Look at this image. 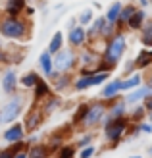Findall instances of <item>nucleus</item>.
I'll return each mask as SVG.
<instances>
[{
    "label": "nucleus",
    "mask_w": 152,
    "mask_h": 158,
    "mask_svg": "<svg viewBox=\"0 0 152 158\" xmlns=\"http://www.w3.org/2000/svg\"><path fill=\"white\" fill-rule=\"evenodd\" d=\"M35 104H39V108H41V112H43L44 116H50L54 110H58V108L62 106V98H60L58 93L52 91L48 97H44L41 102H35Z\"/></svg>",
    "instance_id": "obj_11"
},
{
    "label": "nucleus",
    "mask_w": 152,
    "mask_h": 158,
    "mask_svg": "<svg viewBox=\"0 0 152 158\" xmlns=\"http://www.w3.org/2000/svg\"><path fill=\"white\" fill-rule=\"evenodd\" d=\"M150 62H152V50H150V52L145 50V52H141L139 56H137V60H135V66H137V68H146Z\"/></svg>",
    "instance_id": "obj_28"
},
{
    "label": "nucleus",
    "mask_w": 152,
    "mask_h": 158,
    "mask_svg": "<svg viewBox=\"0 0 152 158\" xmlns=\"http://www.w3.org/2000/svg\"><path fill=\"white\" fill-rule=\"evenodd\" d=\"M145 108H146V110H150V112H152V94H150V97H146V98H145Z\"/></svg>",
    "instance_id": "obj_38"
},
{
    "label": "nucleus",
    "mask_w": 152,
    "mask_h": 158,
    "mask_svg": "<svg viewBox=\"0 0 152 158\" xmlns=\"http://www.w3.org/2000/svg\"><path fill=\"white\" fill-rule=\"evenodd\" d=\"M33 27L25 15H2L0 18V37L10 39V41L25 43L29 41Z\"/></svg>",
    "instance_id": "obj_1"
},
{
    "label": "nucleus",
    "mask_w": 152,
    "mask_h": 158,
    "mask_svg": "<svg viewBox=\"0 0 152 158\" xmlns=\"http://www.w3.org/2000/svg\"><path fill=\"white\" fill-rule=\"evenodd\" d=\"M39 141H41V137H39V135H33V133H31V135L27 137L25 135V143L31 147V145H35V143H39Z\"/></svg>",
    "instance_id": "obj_35"
},
{
    "label": "nucleus",
    "mask_w": 152,
    "mask_h": 158,
    "mask_svg": "<svg viewBox=\"0 0 152 158\" xmlns=\"http://www.w3.org/2000/svg\"><path fill=\"white\" fill-rule=\"evenodd\" d=\"M87 108H89V104H87V102L79 104V108L73 112V118H71V125H81V123H83V118H85V114H87Z\"/></svg>",
    "instance_id": "obj_26"
},
{
    "label": "nucleus",
    "mask_w": 152,
    "mask_h": 158,
    "mask_svg": "<svg viewBox=\"0 0 152 158\" xmlns=\"http://www.w3.org/2000/svg\"><path fill=\"white\" fill-rule=\"evenodd\" d=\"M75 25H77V21H75V19H69V21H68V29H71V27H75Z\"/></svg>",
    "instance_id": "obj_41"
},
{
    "label": "nucleus",
    "mask_w": 152,
    "mask_h": 158,
    "mask_svg": "<svg viewBox=\"0 0 152 158\" xmlns=\"http://www.w3.org/2000/svg\"><path fill=\"white\" fill-rule=\"evenodd\" d=\"M145 18H146V12L145 10H135V14L127 19V27H129V29H141Z\"/></svg>",
    "instance_id": "obj_23"
},
{
    "label": "nucleus",
    "mask_w": 152,
    "mask_h": 158,
    "mask_svg": "<svg viewBox=\"0 0 152 158\" xmlns=\"http://www.w3.org/2000/svg\"><path fill=\"white\" fill-rule=\"evenodd\" d=\"M52 93V85L48 83V79H39V83L33 87V100L41 102L44 97H48Z\"/></svg>",
    "instance_id": "obj_15"
},
{
    "label": "nucleus",
    "mask_w": 152,
    "mask_h": 158,
    "mask_svg": "<svg viewBox=\"0 0 152 158\" xmlns=\"http://www.w3.org/2000/svg\"><path fill=\"white\" fill-rule=\"evenodd\" d=\"M139 131H142V133H152V125L150 123H141Z\"/></svg>",
    "instance_id": "obj_37"
},
{
    "label": "nucleus",
    "mask_w": 152,
    "mask_h": 158,
    "mask_svg": "<svg viewBox=\"0 0 152 158\" xmlns=\"http://www.w3.org/2000/svg\"><path fill=\"white\" fill-rule=\"evenodd\" d=\"M139 85H141V75L139 73H135L127 79H121V91H133V89H137Z\"/></svg>",
    "instance_id": "obj_25"
},
{
    "label": "nucleus",
    "mask_w": 152,
    "mask_h": 158,
    "mask_svg": "<svg viewBox=\"0 0 152 158\" xmlns=\"http://www.w3.org/2000/svg\"><path fill=\"white\" fill-rule=\"evenodd\" d=\"M94 145H87V147H83L81 148V152H79V158H91L92 154H94Z\"/></svg>",
    "instance_id": "obj_32"
},
{
    "label": "nucleus",
    "mask_w": 152,
    "mask_h": 158,
    "mask_svg": "<svg viewBox=\"0 0 152 158\" xmlns=\"http://www.w3.org/2000/svg\"><path fill=\"white\" fill-rule=\"evenodd\" d=\"M119 91H121V79H114V81H110V83H106L102 87L100 97L102 98H114Z\"/></svg>",
    "instance_id": "obj_20"
},
{
    "label": "nucleus",
    "mask_w": 152,
    "mask_h": 158,
    "mask_svg": "<svg viewBox=\"0 0 152 158\" xmlns=\"http://www.w3.org/2000/svg\"><path fill=\"white\" fill-rule=\"evenodd\" d=\"M121 8H123V4L121 2H112L110 4V8L106 10V21H110V23H117V19H119V14H121Z\"/></svg>",
    "instance_id": "obj_22"
},
{
    "label": "nucleus",
    "mask_w": 152,
    "mask_h": 158,
    "mask_svg": "<svg viewBox=\"0 0 152 158\" xmlns=\"http://www.w3.org/2000/svg\"><path fill=\"white\" fill-rule=\"evenodd\" d=\"M68 43H69V46H73V48L83 46L87 43V29L83 25H79V23L75 27H71L69 33H68Z\"/></svg>",
    "instance_id": "obj_12"
},
{
    "label": "nucleus",
    "mask_w": 152,
    "mask_h": 158,
    "mask_svg": "<svg viewBox=\"0 0 152 158\" xmlns=\"http://www.w3.org/2000/svg\"><path fill=\"white\" fill-rule=\"evenodd\" d=\"M104 116H106V104H104V102H94V104H89L81 125H85V127H97L98 123H102Z\"/></svg>",
    "instance_id": "obj_6"
},
{
    "label": "nucleus",
    "mask_w": 152,
    "mask_h": 158,
    "mask_svg": "<svg viewBox=\"0 0 152 158\" xmlns=\"http://www.w3.org/2000/svg\"><path fill=\"white\" fill-rule=\"evenodd\" d=\"M35 12H37V8H35V6H25V10H23V15H25V18H31V15H35Z\"/></svg>",
    "instance_id": "obj_36"
},
{
    "label": "nucleus",
    "mask_w": 152,
    "mask_h": 158,
    "mask_svg": "<svg viewBox=\"0 0 152 158\" xmlns=\"http://www.w3.org/2000/svg\"><path fill=\"white\" fill-rule=\"evenodd\" d=\"M50 154V147L43 143H35L27 148V158H48Z\"/></svg>",
    "instance_id": "obj_19"
},
{
    "label": "nucleus",
    "mask_w": 152,
    "mask_h": 158,
    "mask_svg": "<svg viewBox=\"0 0 152 158\" xmlns=\"http://www.w3.org/2000/svg\"><path fill=\"white\" fill-rule=\"evenodd\" d=\"M18 83H19L18 81V73H15L12 68L6 69L4 75H2V91L12 97L14 93H18Z\"/></svg>",
    "instance_id": "obj_13"
},
{
    "label": "nucleus",
    "mask_w": 152,
    "mask_h": 158,
    "mask_svg": "<svg viewBox=\"0 0 152 158\" xmlns=\"http://www.w3.org/2000/svg\"><path fill=\"white\" fill-rule=\"evenodd\" d=\"M77 60L81 62V68H89V69H94L97 68V64L102 60L100 56H97V54H94L92 50H85V52H81L77 56Z\"/></svg>",
    "instance_id": "obj_17"
},
{
    "label": "nucleus",
    "mask_w": 152,
    "mask_h": 158,
    "mask_svg": "<svg viewBox=\"0 0 152 158\" xmlns=\"http://www.w3.org/2000/svg\"><path fill=\"white\" fill-rule=\"evenodd\" d=\"M25 6H27V0H6L4 14L6 15H23Z\"/></svg>",
    "instance_id": "obj_16"
},
{
    "label": "nucleus",
    "mask_w": 152,
    "mask_h": 158,
    "mask_svg": "<svg viewBox=\"0 0 152 158\" xmlns=\"http://www.w3.org/2000/svg\"><path fill=\"white\" fill-rule=\"evenodd\" d=\"M23 108H25V97L23 94L14 93L10 100L6 102L0 110V123H14L18 122V118L23 114Z\"/></svg>",
    "instance_id": "obj_3"
},
{
    "label": "nucleus",
    "mask_w": 152,
    "mask_h": 158,
    "mask_svg": "<svg viewBox=\"0 0 152 158\" xmlns=\"http://www.w3.org/2000/svg\"><path fill=\"white\" fill-rule=\"evenodd\" d=\"M44 118H46V116L41 112V108H39V104H33V108H31L29 112H27V116H25L23 127H25V131H27V133H33V131H37V129L43 125Z\"/></svg>",
    "instance_id": "obj_8"
},
{
    "label": "nucleus",
    "mask_w": 152,
    "mask_h": 158,
    "mask_svg": "<svg viewBox=\"0 0 152 158\" xmlns=\"http://www.w3.org/2000/svg\"><path fill=\"white\" fill-rule=\"evenodd\" d=\"M75 156V147H71V145H62L58 148V156L56 158H73Z\"/></svg>",
    "instance_id": "obj_31"
},
{
    "label": "nucleus",
    "mask_w": 152,
    "mask_h": 158,
    "mask_svg": "<svg viewBox=\"0 0 152 158\" xmlns=\"http://www.w3.org/2000/svg\"><path fill=\"white\" fill-rule=\"evenodd\" d=\"M0 39H2V37H0ZM0 48H2V41H0Z\"/></svg>",
    "instance_id": "obj_44"
},
{
    "label": "nucleus",
    "mask_w": 152,
    "mask_h": 158,
    "mask_svg": "<svg viewBox=\"0 0 152 158\" xmlns=\"http://www.w3.org/2000/svg\"><path fill=\"white\" fill-rule=\"evenodd\" d=\"M39 79H41V75H39V72H33V69H31V72H27L25 75H21L19 77V85L23 87V89H33V87L39 83Z\"/></svg>",
    "instance_id": "obj_21"
},
{
    "label": "nucleus",
    "mask_w": 152,
    "mask_h": 158,
    "mask_svg": "<svg viewBox=\"0 0 152 158\" xmlns=\"http://www.w3.org/2000/svg\"><path fill=\"white\" fill-rule=\"evenodd\" d=\"M92 139H94L92 133H89V135H83L81 139L77 141V147H79V148H83V147H87V145H91V141H92Z\"/></svg>",
    "instance_id": "obj_33"
},
{
    "label": "nucleus",
    "mask_w": 152,
    "mask_h": 158,
    "mask_svg": "<svg viewBox=\"0 0 152 158\" xmlns=\"http://www.w3.org/2000/svg\"><path fill=\"white\" fill-rule=\"evenodd\" d=\"M141 116H142V108H135V112H133V120H139Z\"/></svg>",
    "instance_id": "obj_40"
},
{
    "label": "nucleus",
    "mask_w": 152,
    "mask_h": 158,
    "mask_svg": "<svg viewBox=\"0 0 152 158\" xmlns=\"http://www.w3.org/2000/svg\"><path fill=\"white\" fill-rule=\"evenodd\" d=\"M150 94H152V87H139V89L131 91L123 100L127 102V104H135V102H139V100H142V98H146V97H150Z\"/></svg>",
    "instance_id": "obj_18"
},
{
    "label": "nucleus",
    "mask_w": 152,
    "mask_h": 158,
    "mask_svg": "<svg viewBox=\"0 0 152 158\" xmlns=\"http://www.w3.org/2000/svg\"><path fill=\"white\" fill-rule=\"evenodd\" d=\"M27 2H35V0H27Z\"/></svg>",
    "instance_id": "obj_45"
},
{
    "label": "nucleus",
    "mask_w": 152,
    "mask_h": 158,
    "mask_svg": "<svg viewBox=\"0 0 152 158\" xmlns=\"http://www.w3.org/2000/svg\"><path fill=\"white\" fill-rule=\"evenodd\" d=\"M14 151H12V148L10 147H6V148H2V151H0V158H14Z\"/></svg>",
    "instance_id": "obj_34"
},
{
    "label": "nucleus",
    "mask_w": 152,
    "mask_h": 158,
    "mask_svg": "<svg viewBox=\"0 0 152 158\" xmlns=\"http://www.w3.org/2000/svg\"><path fill=\"white\" fill-rule=\"evenodd\" d=\"M131 158H141V156H137V154H135V156H131Z\"/></svg>",
    "instance_id": "obj_43"
},
{
    "label": "nucleus",
    "mask_w": 152,
    "mask_h": 158,
    "mask_svg": "<svg viewBox=\"0 0 152 158\" xmlns=\"http://www.w3.org/2000/svg\"><path fill=\"white\" fill-rule=\"evenodd\" d=\"M135 10H137V8H135L133 4H129V6H123V8H121V14H119V19H117V23H127V19H129L131 15L135 14Z\"/></svg>",
    "instance_id": "obj_30"
},
{
    "label": "nucleus",
    "mask_w": 152,
    "mask_h": 158,
    "mask_svg": "<svg viewBox=\"0 0 152 158\" xmlns=\"http://www.w3.org/2000/svg\"><path fill=\"white\" fill-rule=\"evenodd\" d=\"M92 19H94V14H92L91 8H85V10L77 15V23H79V25H83V27L85 25H91Z\"/></svg>",
    "instance_id": "obj_27"
},
{
    "label": "nucleus",
    "mask_w": 152,
    "mask_h": 158,
    "mask_svg": "<svg viewBox=\"0 0 152 158\" xmlns=\"http://www.w3.org/2000/svg\"><path fill=\"white\" fill-rule=\"evenodd\" d=\"M14 158H27V148H23V151L15 152V154H14Z\"/></svg>",
    "instance_id": "obj_39"
},
{
    "label": "nucleus",
    "mask_w": 152,
    "mask_h": 158,
    "mask_svg": "<svg viewBox=\"0 0 152 158\" xmlns=\"http://www.w3.org/2000/svg\"><path fill=\"white\" fill-rule=\"evenodd\" d=\"M52 60H54V69L56 72H71L75 66H77V56H75V52L71 50V48H62L58 50L56 54H52Z\"/></svg>",
    "instance_id": "obj_4"
},
{
    "label": "nucleus",
    "mask_w": 152,
    "mask_h": 158,
    "mask_svg": "<svg viewBox=\"0 0 152 158\" xmlns=\"http://www.w3.org/2000/svg\"><path fill=\"white\" fill-rule=\"evenodd\" d=\"M139 2H141L142 6H146V4H148V0H139Z\"/></svg>",
    "instance_id": "obj_42"
},
{
    "label": "nucleus",
    "mask_w": 152,
    "mask_h": 158,
    "mask_svg": "<svg viewBox=\"0 0 152 158\" xmlns=\"http://www.w3.org/2000/svg\"><path fill=\"white\" fill-rule=\"evenodd\" d=\"M125 129H127V120L125 118H116V120H110L104 123V137L112 143H117L125 133Z\"/></svg>",
    "instance_id": "obj_7"
},
{
    "label": "nucleus",
    "mask_w": 152,
    "mask_h": 158,
    "mask_svg": "<svg viewBox=\"0 0 152 158\" xmlns=\"http://www.w3.org/2000/svg\"><path fill=\"white\" fill-rule=\"evenodd\" d=\"M50 85H52V91L60 94L64 91H68L69 87H73V75H71L69 72L60 73V72H56V69H54V73L50 77Z\"/></svg>",
    "instance_id": "obj_9"
},
{
    "label": "nucleus",
    "mask_w": 152,
    "mask_h": 158,
    "mask_svg": "<svg viewBox=\"0 0 152 158\" xmlns=\"http://www.w3.org/2000/svg\"><path fill=\"white\" fill-rule=\"evenodd\" d=\"M141 43L145 46H152V23L142 27V35H141Z\"/></svg>",
    "instance_id": "obj_29"
},
{
    "label": "nucleus",
    "mask_w": 152,
    "mask_h": 158,
    "mask_svg": "<svg viewBox=\"0 0 152 158\" xmlns=\"http://www.w3.org/2000/svg\"><path fill=\"white\" fill-rule=\"evenodd\" d=\"M125 48H127V39H125V35L123 33L112 35L110 41H108V44H106V50H104V54H102V62H106L110 68L116 66L117 62L121 60Z\"/></svg>",
    "instance_id": "obj_2"
},
{
    "label": "nucleus",
    "mask_w": 152,
    "mask_h": 158,
    "mask_svg": "<svg viewBox=\"0 0 152 158\" xmlns=\"http://www.w3.org/2000/svg\"><path fill=\"white\" fill-rule=\"evenodd\" d=\"M62 48H64V33H62V31H56V33L52 35V39H50L48 48H46V50H48L50 54H56Z\"/></svg>",
    "instance_id": "obj_24"
},
{
    "label": "nucleus",
    "mask_w": 152,
    "mask_h": 158,
    "mask_svg": "<svg viewBox=\"0 0 152 158\" xmlns=\"http://www.w3.org/2000/svg\"><path fill=\"white\" fill-rule=\"evenodd\" d=\"M25 135H27V131L23 127V123L21 122H14V123H10V127L2 133V139L6 143L12 145V143H18V141H23Z\"/></svg>",
    "instance_id": "obj_10"
},
{
    "label": "nucleus",
    "mask_w": 152,
    "mask_h": 158,
    "mask_svg": "<svg viewBox=\"0 0 152 158\" xmlns=\"http://www.w3.org/2000/svg\"><path fill=\"white\" fill-rule=\"evenodd\" d=\"M39 68H41V72L46 79H50L52 73H54V60H52V54L48 50L41 52V56H39Z\"/></svg>",
    "instance_id": "obj_14"
},
{
    "label": "nucleus",
    "mask_w": 152,
    "mask_h": 158,
    "mask_svg": "<svg viewBox=\"0 0 152 158\" xmlns=\"http://www.w3.org/2000/svg\"><path fill=\"white\" fill-rule=\"evenodd\" d=\"M106 79H108V72H98V73H92V75H79L77 79H73V89L77 93H83L87 89H91V87L102 85Z\"/></svg>",
    "instance_id": "obj_5"
}]
</instances>
